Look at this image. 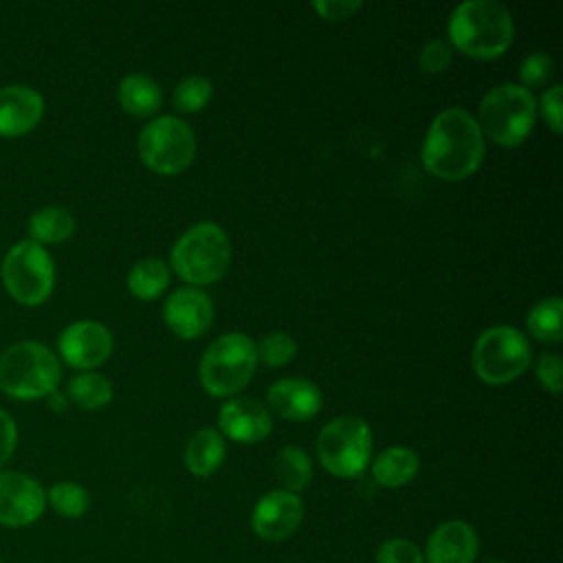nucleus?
<instances>
[{
    "label": "nucleus",
    "instance_id": "31",
    "mask_svg": "<svg viewBox=\"0 0 563 563\" xmlns=\"http://www.w3.org/2000/svg\"><path fill=\"white\" fill-rule=\"evenodd\" d=\"M451 62H453V46L449 44V40H442V37L429 40L418 53V64L429 75L444 73L451 66Z\"/></svg>",
    "mask_w": 563,
    "mask_h": 563
},
{
    "label": "nucleus",
    "instance_id": "20",
    "mask_svg": "<svg viewBox=\"0 0 563 563\" xmlns=\"http://www.w3.org/2000/svg\"><path fill=\"white\" fill-rule=\"evenodd\" d=\"M119 106L132 117H152L163 103L161 86L143 73L125 75L117 90Z\"/></svg>",
    "mask_w": 563,
    "mask_h": 563
},
{
    "label": "nucleus",
    "instance_id": "4",
    "mask_svg": "<svg viewBox=\"0 0 563 563\" xmlns=\"http://www.w3.org/2000/svg\"><path fill=\"white\" fill-rule=\"evenodd\" d=\"M59 378V358L44 343L18 341L0 354V389L15 400L46 398Z\"/></svg>",
    "mask_w": 563,
    "mask_h": 563
},
{
    "label": "nucleus",
    "instance_id": "7",
    "mask_svg": "<svg viewBox=\"0 0 563 563\" xmlns=\"http://www.w3.org/2000/svg\"><path fill=\"white\" fill-rule=\"evenodd\" d=\"M0 279L20 306L44 303L55 288V264L46 246L24 238L15 242L0 264Z\"/></svg>",
    "mask_w": 563,
    "mask_h": 563
},
{
    "label": "nucleus",
    "instance_id": "9",
    "mask_svg": "<svg viewBox=\"0 0 563 563\" xmlns=\"http://www.w3.org/2000/svg\"><path fill=\"white\" fill-rule=\"evenodd\" d=\"M317 457L321 466L336 477L361 475L372 457L369 424L358 416L330 420L317 438Z\"/></svg>",
    "mask_w": 563,
    "mask_h": 563
},
{
    "label": "nucleus",
    "instance_id": "36",
    "mask_svg": "<svg viewBox=\"0 0 563 563\" xmlns=\"http://www.w3.org/2000/svg\"><path fill=\"white\" fill-rule=\"evenodd\" d=\"M15 446H18L15 420L4 409H0V471H4V464L11 460Z\"/></svg>",
    "mask_w": 563,
    "mask_h": 563
},
{
    "label": "nucleus",
    "instance_id": "17",
    "mask_svg": "<svg viewBox=\"0 0 563 563\" xmlns=\"http://www.w3.org/2000/svg\"><path fill=\"white\" fill-rule=\"evenodd\" d=\"M44 117V97L22 84L0 88V136L15 139L33 128Z\"/></svg>",
    "mask_w": 563,
    "mask_h": 563
},
{
    "label": "nucleus",
    "instance_id": "11",
    "mask_svg": "<svg viewBox=\"0 0 563 563\" xmlns=\"http://www.w3.org/2000/svg\"><path fill=\"white\" fill-rule=\"evenodd\" d=\"M112 334L103 323L84 319L62 330L57 339V358L75 369L92 372L108 361V356L112 354Z\"/></svg>",
    "mask_w": 563,
    "mask_h": 563
},
{
    "label": "nucleus",
    "instance_id": "37",
    "mask_svg": "<svg viewBox=\"0 0 563 563\" xmlns=\"http://www.w3.org/2000/svg\"><path fill=\"white\" fill-rule=\"evenodd\" d=\"M46 400H48L51 409H55V411H64V409H66V396H62L59 389L51 391V394L46 396Z\"/></svg>",
    "mask_w": 563,
    "mask_h": 563
},
{
    "label": "nucleus",
    "instance_id": "25",
    "mask_svg": "<svg viewBox=\"0 0 563 563\" xmlns=\"http://www.w3.org/2000/svg\"><path fill=\"white\" fill-rule=\"evenodd\" d=\"M561 314H563V301L559 295L539 299L526 317L528 332L541 341V343H559L563 339L561 328Z\"/></svg>",
    "mask_w": 563,
    "mask_h": 563
},
{
    "label": "nucleus",
    "instance_id": "24",
    "mask_svg": "<svg viewBox=\"0 0 563 563\" xmlns=\"http://www.w3.org/2000/svg\"><path fill=\"white\" fill-rule=\"evenodd\" d=\"M169 284V266L158 257L139 260L128 273V288L141 301L156 299Z\"/></svg>",
    "mask_w": 563,
    "mask_h": 563
},
{
    "label": "nucleus",
    "instance_id": "22",
    "mask_svg": "<svg viewBox=\"0 0 563 563\" xmlns=\"http://www.w3.org/2000/svg\"><path fill=\"white\" fill-rule=\"evenodd\" d=\"M75 233V218L66 207L48 205L31 213L29 218V240L46 246L62 244Z\"/></svg>",
    "mask_w": 563,
    "mask_h": 563
},
{
    "label": "nucleus",
    "instance_id": "30",
    "mask_svg": "<svg viewBox=\"0 0 563 563\" xmlns=\"http://www.w3.org/2000/svg\"><path fill=\"white\" fill-rule=\"evenodd\" d=\"M554 75V59L545 51H534L523 57L519 66V79L523 88H539Z\"/></svg>",
    "mask_w": 563,
    "mask_h": 563
},
{
    "label": "nucleus",
    "instance_id": "35",
    "mask_svg": "<svg viewBox=\"0 0 563 563\" xmlns=\"http://www.w3.org/2000/svg\"><path fill=\"white\" fill-rule=\"evenodd\" d=\"M363 2L361 0H314L312 9L323 18V20H347L361 11Z\"/></svg>",
    "mask_w": 563,
    "mask_h": 563
},
{
    "label": "nucleus",
    "instance_id": "3",
    "mask_svg": "<svg viewBox=\"0 0 563 563\" xmlns=\"http://www.w3.org/2000/svg\"><path fill=\"white\" fill-rule=\"evenodd\" d=\"M169 264L187 286L220 282L231 264V242L218 222L191 224L172 246Z\"/></svg>",
    "mask_w": 563,
    "mask_h": 563
},
{
    "label": "nucleus",
    "instance_id": "10",
    "mask_svg": "<svg viewBox=\"0 0 563 563\" xmlns=\"http://www.w3.org/2000/svg\"><path fill=\"white\" fill-rule=\"evenodd\" d=\"M139 158L152 172L172 176L187 169L196 156V134L178 117L163 114L145 123L136 139Z\"/></svg>",
    "mask_w": 563,
    "mask_h": 563
},
{
    "label": "nucleus",
    "instance_id": "27",
    "mask_svg": "<svg viewBox=\"0 0 563 563\" xmlns=\"http://www.w3.org/2000/svg\"><path fill=\"white\" fill-rule=\"evenodd\" d=\"M46 504L66 519H79L90 506L88 490L77 482H57L46 493Z\"/></svg>",
    "mask_w": 563,
    "mask_h": 563
},
{
    "label": "nucleus",
    "instance_id": "23",
    "mask_svg": "<svg viewBox=\"0 0 563 563\" xmlns=\"http://www.w3.org/2000/svg\"><path fill=\"white\" fill-rule=\"evenodd\" d=\"M275 477L282 484V490L288 493H299L312 482V460L310 455L295 446L288 444L275 455Z\"/></svg>",
    "mask_w": 563,
    "mask_h": 563
},
{
    "label": "nucleus",
    "instance_id": "12",
    "mask_svg": "<svg viewBox=\"0 0 563 563\" xmlns=\"http://www.w3.org/2000/svg\"><path fill=\"white\" fill-rule=\"evenodd\" d=\"M46 508L42 484L20 471H0V526L24 528L35 523Z\"/></svg>",
    "mask_w": 563,
    "mask_h": 563
},
{
    "label": "nucleus",
    "instance_id": "6",
    "mask_svg": "<svg viewBox=\"0 0 563 563\" xmlns=\"http://www.w3.org/2000/svg\"><path fill=\"white\" fill-rule=\"evenodd\" d=\"M255 367V341L244 332H227L207 345L198 374L209 396L229 398L249 385Z\"/></svg>",
    "mask_w": 563,
    "mask_h": 563
},
{
    "label": "nucleus",
    "instance_id": "33",
    "mask_svg": "<svg viewBox=\"0 0 563 563\" xmlns=\"http://www.w3.org/2000/svg\"><path fill=\"white\" fill-rule=\"evenodd\" d=\"M534 374L539 378V383L543 385V389H548L550 394L559 396L561 394V374H563V361L559 354L554 352H543L539 358H537V365H534Z\"/></svg>",
    "mask_w": 563,
    "mask_h": 563
},
{
    "label": "nucleus",
    "instance_id": "2",
    "mask_svg": "<svg viewBox=\"0 0 563 563\" xmlns=\"http://www.w3.org/2000/svg\"><path fill=\"white\" fill-rule=\"evenodd\" d=\"M449 44L466 57L495 59L515 37L512 13L497 0H466L457 4L446 24Z\"/></svg>",
    "mask_w": 563,
    "mask_h": 563
},
{
    "label": "nucleus",
    "instance_id": "21",
    "mask_svg": "<svg viewBox=\"0 0 563 563\" xmlns=\"http://www.w3.org/2000/svg\"><path fill=\"white\" fill-rule=\"evenodd\" d=\"M227 444L220 431L200 429L196 431L185 446V466L198 477H209L224 462Z\"/></svg>",
    "mask_w": 563,
    "mask_h": 563
},
{
    "label": "nucleus",
    "instance_id": "32",
    "mask_svg": "<svg viewBox=\"0 0 563 563\" xmlns=\"http://www.w3.org/2000/svg\"><path fill=\"white\" fill-rule=\"evenodd\" d=\"M376 563H424V554L409 539H387L376 550Z\"/></svg>",
    "mask_w": 563,
    "mask_h": 563
},
{
    "label": "nucleus",
    "instance_id": "15",
    "mask_svg": "<svg viewBox=\"0 0 563 563\" xmlns=\"http://www.w3.org/2000/svg\"><path fill=\"white\" fill-rule=\"evenodd\" d=\"M218 424L222 438L242 444H255L271 433L273 418L262 400L251 396H235L220 407Z\"/></svg>",
    "mask_w": 563,
    "mask_h": 563
},
{
    "label": "nucleus",
    "instance_id": "34",
    "mask_svg": "<svg viewBox=\"0 0 563 563\" xmlns=\"http://www.w3.org/2000/svg\"><path fill=\"white\" fill-rule=\"evenodd\" d=\"M537 110L541 112L545 125L554 134H561V130H563V123H561L563 121V110H561V86L559 84H552L550 88H545V92L539 99Z\"/></svg>",
    "mask_w": 563,
    "mask_h": 563
},
{
    "label": "nucleus",
    "instance_id": "18",
    "mask_svg": "<svg viewBox=\"0 0 563 563\" xmlns=\"http://www.w3.org/2000/svg\"><path fill=\"white\" fill-rule=\"evenodd\" d=\"M477 556V532L462 519L440 523L424 550L427 563H473Z\"/></svg>",
    "mask_w": 563,
    "mask_h": 563
},
{
    "label": "nucleus",
    "instance_id": "38",
    "mask_svg": "<svg viewBox=\"0 0 563 563\" xmlns=\"http://www.w3.org/2000/svg\"><path fill=\"white\" fill-rule=\"evenodd\" d=\"M488 563H504V561H488Z\"/></svg>",
    "mask_w": 563,
    "mask_h": 563
},
{
    "label": "nucleus",
    "instance_id": "16",
    "mask_svg": "<svg viewBox=\"0 0 563 563\" xmlns=\"http://www.w3.org/2000/svg\"><path fill=\"white\" fill-rule=\"evenodd\" d=\"M321 389L308 378H279L266 391V409L284 420L303 422L321 411Z\"/></svg>",
    "mask_w": 563,
    "mask_h": 563
},
{
    "label": "nucleus",
    "instance_id": "14",
    "mask_svg": "<svg viewBox=\"0 0 563 563\" xmlns=\"http://www.w3.org/2000/svg\"><path fill=\"white\" fill-rule=\"evenodd\" d=\"M303 519V504L299 495L288 490H271L257 499L251 526L253 532L266 541H282L288 539Z\"/></svg>",
    "mask_w": 563,
    "mask_h": 563
},
{
    "label": "nucleus",
    "instance_id": "28",
    "mask_svg": "<svg viewBox=\"0 0 563 563\" xmlns=\"http://www.w3.org/2000/svg\"><path fill=\"white\" fill-rule=\"evenodd\" d=\"M213 95V84L205 75H189L178 81L174 88L172 101L180 112H198L202 110Z\"/></svg>",
    "mask_w": 563,
    "mask_h": 563
},
{
    "label": "nucleus",
    "instance_id": "5",
    "mask_svg": "<svg viewBox=\"0 0 563 563\" xmlns=\"http://www.w3.org/2000/svg\"><path fill=\"white\" fill-rule=\"evenodd\" d=\"M537 99L519 84H499L490 88L479 101L477 125L484 139L501 147L521 145L534 128Z\"/></svg>",
    "mask_w": 563,
    "mask_h": 563
},
{
    "label": "nucleus",
    "instance_id": "29",
    "mask_svg": "<svg viewBox=\"0 0 563 563\" xmlns=\"http://www.w3.org/2000/svg\"><path fill=\"white\" fill-rule=\"evenodd\" d=\"M257 361L266 363L268 367H282L290 363L297 354V341L288 332H268L262 336L260 343H255Z\"/></svg>",
    "mask_w": 563,
    "mask_h": 563
},
{
    "label": "nucleus",
    "instance_id": "13",
    "mask_svg": "<svg viewBox=\"0 0 563 563\" xmlns=\"http://www.w3.org/2000/svg\"><path fill=\"white\" fill-rule=\"evenodd\" d=\"M163 319L178 339H198L213 323V303L205 290L183 286L165 299Z\"/></svg>",
    "mask_w": 563,
    "mask_h": 563
},
{
    "label": "nucleus",
    "instance_id": "19",
    "mask_svg": "<svg viewBox=\"0 0 563 563\" xmlns=\"http://www.w3.org/2000/svg\"><path fill=\"white\" fill-rule=\"evenodd\" d=\"M420 468V457L407 446H389L372 462V477L385 488H400L409 484Z\"/></svg>",
    "mask_w": 563,
    "mask_h": 563
},
{
    "label": "nucleus",
    "instance_id": "39",
    "mask_svg": "<svg viewBox=\"0 0 563 563\" xmlns=\"http://www.w3.org/2000/svg\"><path fill=\"white\" fill-rule=\"evenodd\" d=\"M0 563H2V561H0Z\"/></svg>",
    "mask_w": 563,
    "mask_h": 563
},
{
    "label": "nucleus",
    "instance_id": "1",
    "mask_svg": "<svg viewBox=\"0 0 563 563\" xmlns=\"http://www.w3.org/2000/svg\"><path fill=\"white\" fill-rule=\"evenodd\" d=\"M486 139L464 108H444L433 117L422 141V165L440 180H464L484 161Z\"/></svg>",
    "mask_w": 563,
    "mask_h": 563
},
{
    "label": "nucleus",
    "instance_id": "26",
    "mask_svg": "<svg viewBox=\"0 0 563 563\" xmlns=\"http://www.w3.org/2000/svg\"><path fill=\"white\" fill-rule=\"evenodd\" d=\"M68 398L88 411L103 409L112 400V383L99 372H79L68 380Z\"/></svg>",
    "mask_w": 563,
    "mask_h": 563
},
{
    "label": "nucleus",
    "instance_id": "8",
    "mask_svg": "<svg viewBox=\"0 0 563 563\" xmlns=\"http://www.w3.org/2000/svg\"><path fill=\"white\" fill-rule=\"evenodd\" d=\"M532 361L528 336L510 325L486 328L471 352V365L479 380L488 385H506L519 378Z\"/></svg>",
    "mask_w": 563,
    "mask_h": 563
}]
</instances>
